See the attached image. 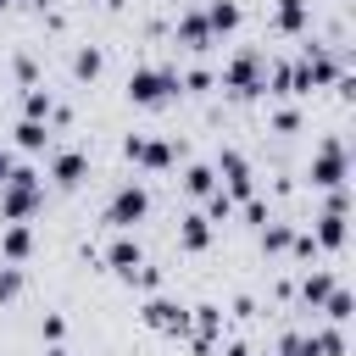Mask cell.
Here are the masks:
<instances>
[{
  "mask_svg": "<svg viewBox=\"0 0 356 356\" xmlns=\"http://www.w3.org/2000/svg\"><path fill=\"white\" fill-rule=\"evenodd\" d=\"M39 206H44V184H39V172H33V167H22V161H17V167H11V178L0 184V217H6V222H28Z\"/></svg>",
  "mask_w": 356,
  "mask_h": 356,
  "instance_id": "6da1fadb",
  "label": "cell"
},
{
  "mask_svg": "<svg viewBox=\"0 0 356 356\" xmlns=\"http://www.w3.org/2000/svg\"><path fill=\"white\" fill-rule=\"evenodd\" d=\"M178 95V72L172 67H134L128 72V100L134 106H167Z\"/></svg>",
  "mask_w": 356,
  "mask_h": 356,
  "instance_id": "7a4b0ae2",
  "label": "cell"
},
{
  "mask_svg": "<svg viewBox=\"0 0 356 356\" xmlns=\"http://www.w3.org/2000/svg\"><path fill=\"white\" fill-rule=\"evenodd\" d=\"M261 78H267V56H261V50H239V56L222 67V89H234L239 100L267 95V89H261Z\"/></svg>",
  "mask_w": 356,
  "mask_h": 356,
  "instance_id": "3957f363",
  "label": "cell"
},
{
  "mask_svg": "<svg viewBox=\"0 0 356 356\" xmlns=\"http://www.w3.org/2000/svg\"><path fill=\"white\" fill-rule=\"evenodd\" d=\"M145 211H150V189H145V184H117L111 200H106V222H111L117 234H128L134 222H145Z\"/></svg>",
  "mask_w": 356,
  "mask_h": 356,
  "instance_id": "277c9868",
  "label": "cell"
},
{
  "mask_svg": "<svg viewBox=\"0 0 356 356\" xmlns=\"http://www.w3.org/2000/svg\"><path fill=\"white\" fill-rule=\"evenodd\" d=\"M350 184V156H345V139H323L317 156H312V189H339Z\"/></svg>",
  "mask_w": 356,
  "mask_h": 356,
  "instance_id": "5b68a950",
  "label": "cell"
},
{
  "mask_svg": "<svg viewBox=\"0 0 356 356\" xmlns=\"http://www.w3.org/2000/svg\"><path fill=\"white\" fill-rule=\"evenodd\" d=\"M122 156H128V161H139V167H150V172H167V167L184 156V145H172V139H145V134H128V139H122Z\"/></svg>",
  "mask_w": 356,
  "mask_h": 356,
  "instance_id": "8992f818",
  "label": "cell"
},
{
  "mask_svg": "<svg viewBox=\"0 0 356 356\" xmlns=\"http://www.w3.org/2000/svg\"><path fill=\"white\" fill-rule=\"evenodd\" d=\"M211 172H222V184H228L222 195H228L234 206L256 195V178H250V161H245V150H217V167H211Z\"/></svg>",
  "mask_w": 356,
  "mask_h": 356,
  "instance_id": "52a82bcc",
  "label": "cell"
},
{
  "mask_svg": "<svg viewBox=\"0 0 356 356\" xmlns=\"http://www.w3.org/2000/svg\"><path fill=\"white\" fill-rule=\"evenodd\" d=\"M150 328H161V334H189V306H178V300H167V295H150L145 300V312H139Z\"/></svg>",
  "mask_w": 356,
  "mask_h": 356,
  "instance_id": "ba28073f",
  "label": "cell"
},
{
  "mask_svg": "<svg viewBox=\"0 0 356 356\" xmlns=\"http://www.w3.org/2000/svg\"><path fill=\"white\" fill-rule=\"evenodd\" d=\"M50 178H56L61 189H78V184L89 178V156H83V150H56V156H50Z\"/></svg>",
  "mask_w": 356,
  "mask_h": 356,
  "instance_id": "9c48e42d",
  "label": "cell"
},
{
  "mask_svg": "<svg viewBox=\"0 0 356 356\" xmlns=\"http://www.w3.org/2000/svg\"><path fill=\"white\" fill-rule=\"evenodd\" d=\"M0 256H6V267H22L33 256V228L28 222H6L0 228Z\"/></svg>",
  "mask_w": 356,
  "mask_h": 356,
  "instance_id": "30bf717a",
  "label": "cell"
},
{
  "mask_svg": "<svg viewBox=\"0 0 356 356\" xmlns=\"http://www.w3.org/2000/svg\"><path fill=\"white\" fill-rule=\"evenodd\" d=\"M106 267H111V273H122V278H128L134 267H145V250H139V239H134V234H117V239L106 245Z\"/></svg>",
  "mask_w": 356,
  "mask_h": 356,
  "instance_id": "8fae6325",
  "label": "cell"
},
{
  "mask_svg": "<svg viewBox=\"0 0 356 356\" xmlns=\"http://www.w3.org/2000/svg\"><path fill=\"white\" fill-rule=\"evenodd\" d=\"M178 44H189V50H206V44H211L206 11H178Z\"/></svg>",
  "mask_w": 356,
  "mask_h": 356,
  "instance_id": "7c38bea8",
  "label": "cell"
},
{
  "mask_svg": "<svg viewBox=\"0 0 356 356\" xmlns=\"http://www.w3.org/2000/svg\"><path fill=\"white\" fill-rule=\"evenodd\" d=\"M178 245H184V250H206V245H211V222H206L200 211L178 217Z\"/></svg>",
  "mask_w": 356,
  "mask_h": 356,
  "instance_id": "4fadbf2b",
  "label": "cell"
},
{
  "mask_svg": "<svg viewBox=\"0 0 356 356\" xmlns=\"http://www.w3.org/2000/svg\"><path fill=\"white\" fill-rule=\"evenodd\" d=\"M306 234L317 239V250H345V217H334V211H323L317 228H306Z\"/></svg>",
  "mask_w": 356,
  "mask_h": 356,
  "instance_id": "5bb4252c",
  "label": "cell"
},
{
  "mask_svg": "<svg viewBox=\"0 0 356 356\" xmlns=\"http://www.w3.org/2000/svg\"><path fill=\"white\" fill-rule=\"evenodd\" d=\"M334 289H339V284H334V273H328V267H312V273L300 278V300H306V306H323Z\"/></svg>",
  "mask_w": 356,
  "mask_h": 356,
  "instance_id": "9a60e30c",
  "label": "cell"
},
{
  "mask_svg": "<svg viewBox=\"0 0 356 356\" xmlns=\"http://www.w3.org/2000/svg\"><path fill=\"white\" fill-rule=\"evenodd\" d=\"M239 17H245L239 0H211V6H206V28H211V39H217V33H234Z\"/></svg>",
  "mask_w": 356,
  "mask_h": 356,
  "instance_id": "2e32d148",
  "label": "cell"
},
{
  "mask_svg": "<svg viewBox=\"0 0 356 356\" xmlns=\"http://www.w3.org/2000/svg\"><path fill=\"white\" fill-rule=\"evenodd\" d=\"M273 28L278 33H300L306 28V0H278L273 6Z\"/></svg>",
  "mask_w": 356,
  "mask_h": 356,
  "instance_id": "e0dca14e",
  "label": "cell"
},
{
  "mask_svg": "<svg viewBox=\"0 0 356 356\" xmlns=\"http://www.w3.org/2000/svg\"><path fill=\"white\" fill-rule=\"evenodd\" d=\"M184 189H189L195 200H206V195L217 189V172H211L206 161H189V167H184Z\"/></svg>",
  "mask_w": 356,
  "mask_h": 356,
  "instance_id": "ac0fdd59",
  "label": "cell"
},
{
  "mask_svg": "<svg viewBox=\"0 0 356 356\" xmlns=\"http://www.w3.org/2000/svg\"><path fill=\"white\" fill-rule=\"evenodd\" d=\"M22 117H28V122H50V117H56L50 89H28V95H22Z\"/></svg>",
  "mask_w": 356,
  "mask_h": 356,
  "instance_id": "d6986e66",
  "label": "cell"
},
{
  "mask_svg": "<svg viewBox=\"0 0 356 356\" xmlns=\"http://www.w3.org/2000/svg\"><path fill=\"white\" fill-rule=\"evenodd\" d=\"M11 134H17V150H28V156L50 145V128H44V122H28V117H22V122H17Z\"/></svg>",
  "mask_w": 356,
  "mask_h": 356,
  "instance_id": "ffe728a7",
  "label": "cell"
},
{
  "mask_svg": "<svg viewBox=\"0 0 356 356\" xmlns=\"http://www.w3.org/2000/svg\"><path fill=\"white\" fill-rule=\"evenodd\" d=\"M306 345H312V356H345V334H339V323H334V328L306 334Z\"/></svg>",
  "mask_w": 356,
  "mask_h": 356,
  "instance_id": "44dd1931",
  "label": "cell"
},
{
  "mask_svg": "<svg viewBox=\"0 0 356 356\" xmlns=\"http://www.w3.org/2000/svg\"><path fill=\"white\" fill-rule=\"evenodd\" d=\"M100 67H106V56L95 50V44H83V50H72V78H100Z\"/></svg>",
  "mask_w": 356,
  "mask_h": 356,
  "instance_id": "7402d4cb",
  "label": "cell"
},
{
  "mask_svg": "<svg viewBox=\"0 0 356 356\" xmlns=\"http://www.w3.org/2000/svg\"><path fill=\"white\" fill-rule=\"evenodd\" d=\"M200 217H206V222H228V217H234V200L222 195V184L206 195V211H200Z\"/></svg>",
  "mask_w": 356,
  "mask_h": 356,
  "instance_id": "603a6c76",
  "label": "cell"
},
{
  "mask_svg": "<svg viewBox=\"0 0 356 356\" xmlns=\"http://www.w3.org/2000/svg\"><path fill=\"white\" fill-rule=\"evenodd\" d=\"M239 211H245V222H250V228H267V222H273V211H267V200H261V195L239 200Z\"/></svg>",
  "mask_w": 356,
  "mask_h": 356,
  "instance_id": "cb8c5ba5",
  "label": "cell"
},
{
  "mask_svg": "<svg viewBox=\"0 0 356 356\" xmlns=\"http://www.w3.org/2000/svg\"><path fill=\"white\" fill-rule=\"evenodd\" d=\"M289 239H295L289 222H267V228H261V245H267V250H289Z\"/></svg>",
  "mask_w": 356,
  "mask_h": 356,
  "instance_id": "d4e9b609",
  "label": "cell"
},
{
  "mask_svg": "<svg viewBox=\"0 0 356 356\" xmlns=\"http://www.w3.org/2000/svg\"><path fill=\"white\" fill-rule=\"evenodd\" d=\"M211 83H217V78H211V72H206V67H189V72H184V78H178V89H189V95H206V89H211Z\"/></svg>",
  "mask_w": 356,
  "mask_h": 356,
  "instance_id": "484cf974",
  "label": "cell"
},
{
  "mask_svg": "<svg viewBox=\"0 0 356 356\" xmlns=\"http://www.w3.org/2000/svg\"><path fill=\"white\" fill-rule=\"evenodd\" d=\"M323 312H328L334 323H350V289H334V295L323 300Z\"/></svg>",
  "mask_w": 356,
  "mask_h": 356,
  "instance_id": "4316f807",
  "label": "cell"
},
{
  "mask_svg": "<svg viewBox=\"0 0 356 356\" xmlns=\"http://www.w3.org/2000/svg\"><path fill=\"white\" fill-rule=\"evenodd\" d=\"M22 284H28V278H22V267H0V300H17V295H22Z\"/></svg>",
  "mask_w": 356,
  "mask_h": 356,
  "instance_id": "83f0119b",
  "label": "cell"
},
{
  "mask_svg": "<svg viewBox=\"0 0 356 356\" xmlns=\"http://www.w3.org/2000/svg\"><path fill=\"white\" fill-rule=\"evenodd\" d=\"M273 128H278V134H295V128H300V111L278 106V111H273Z\"/></svg>",
  "mask_w": 356,
  "mask_h": 356,
  "instance_id": "f1b7e54d",
  "label": "cell"
},
{
  "mask_svg": "<svg viewBox=\"0 0 356 356\" xmlns=\"http://www.w3.org/2000/svg\"><path fill=\"white\" fill-rule=\"evenodd\" d=\"M128 284H139V289H161V273H156V267H134Z\"/></svg>",
  "mask_w": 356,
  "mask_h": 356,
  "instance_id": "f546056e",
  "label": "cell"
},
{
  "mask_svg": "<svg viewBox=\"0 0 356 356\" xmlns=\"http://www.w3.org/2000/svg\"><path fill=\"white\" fill-rule=\"evenodd\" d=\"M289 250H295L300 261H312V256H317V239H312V234H295V239H289Z\"/></svg>",
  "mask_w": 356,
  "mask_h": 356,
  "instance_id": "4dcf8cb0",
  "label": "cell"
},
{
  "mask_svg": "<svg viewBox=\"0 0 356 356\" xmlns=\"http://www.w3.org/2000/svg\"><path fill=\"white\" fill-rule=\"evenodd\" d=\"M61 334H67V317H61V312H50V317H44V339H50V345H61Z\"/></svg>",
  "mask_w": 356,
  "mask_h": 356,
  "instance_id": "1f68e13d",
  "label": "cell"
},
{
  "mask_svg": "<svg viewBox=\"0 0 356 356\" xmlns=\"http://www.w3.org/2000/svg\"><path fill=\"white\" fill-rule=\"evenodd\" d=\"M11 167H17V156H11V150H6V145H0V184H6V178H11Z\"/></svg>",
  "mask_w": 356,
  "mask_h": 356,
  "instance_id": "d6a6232c",
  "label": "cell"
},
{
  "mask_svg": "<svg viewBox=\"0 0 356 356\" xmlns=\"http://www.w3.org/2000/svg\"><path fill=\"white\" fill-rule=\"evenodd\" d=\"M222 356H250V350H245V339H228V345H222Z\"/></svg>",
  "mask_w": 356,
  "mask_h": 356,
  "instance_id": "836d02e7",
  "label": "cell"
},
{
  "mask_svg": "<svg viewBox=\"0 0 356 356\" xmlns=\"http://www.w3.org/2000/svg\"><path fill=\"white\" fill-rule=\"evenodd\" d=\"M44 356H67V350H61V345H50V350H44Z\"/></svg>",
  "mask_w": 356,
  "mask_h": 356,
  "instance_id": "e575fe53",
  "label": "cell"
},
{
  "mask_svg": "<svg viewBox=\"0 0 356 356\" xmlns=\"http://www.w3.org/2000/svg\"><path fill=\"white\" fill-rule=\"evenodd\" d=\"M33 6H50V0H33Z\"/></svg>",
  "mask_w": 356,
  "mask_h": 356,
  "instance_id": "d590c367",
  "label": "cell"
},
{
  "mask_svg": "<svg viewBox=\"0 0 356 356\" xmlns=\"http://www.w3.org/2000/svg\"><path fill=\"white\" fill-rule=\"evenodd\" d=\"M172 6H178V0H172Z\"/></svg>",
  "mask_w": 356,
  "mask_h": 356,
  "instance_id": "8d00e7d4",
  "label": "cell"
}]
</instances>
